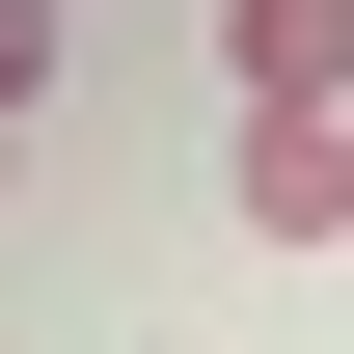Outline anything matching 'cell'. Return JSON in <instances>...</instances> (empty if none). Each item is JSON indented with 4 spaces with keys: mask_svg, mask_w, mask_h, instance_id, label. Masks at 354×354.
<instances>
[{
    "mask_svg": "<svg viewBox=\"0 0 354 354\" xmlns=\"http://www.w3.org/2000/svg\"><path fill=\"white\" fill-rule=\"evenodd\" d=\"M245 245H354V109H245Z\"/></svg>",
    "mask_w": 354,
    "mask_h": 354,
    "instance_id": "cell-1",
    "label": "cell"
},
{
    "mask_svg": "<svg viewBox=\"0 0 354 354\" xmlns=\"http://www.w3.org/2000/svg\"><path fill=\"white\" fill-rule=\"evenodd\" d=\"M218 55H245V109H354V0H245Z\"/></svg>",
    "mask_w": 354,
    "mask_h": 354,
    "instance_id": "cell-2",
    "label": "cell"
},
{
    "mask_svg": "<svg viewBox=\"0 0 354 354\" xmlns=\"http://www.w3.org/2000/svg\"><path fill=\"white\" fill-rule=\"evenodd\" d=\"M28 82H55V0H0V136H28Z\"/></svg>",
    "mask_w": 354,
    "mask_h": 354,
    "instance_id": "cell-3",
    "label": "cell"
}]
</instances>
